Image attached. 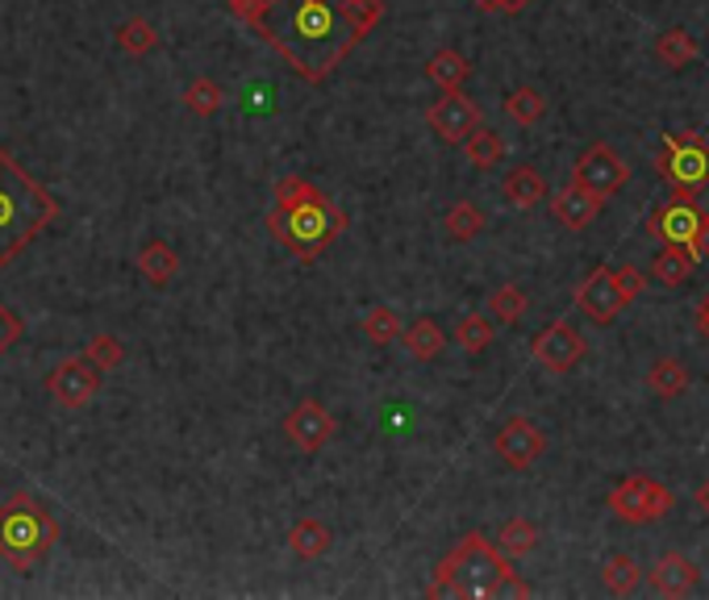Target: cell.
Segmentation results:
<instances>
[{
    "label": "cell",
    "mask_w": 709,
    "mask_h": 600,
    "mask_svg": "<svg viewBox=\"0 0 709 600\" xmlns=\"http://www.w3.org/2000/svg\"><path fill=\"white\" fill-rule=\"evenodd\" d=\"M485 209L476 205V201H455L450 205V213L443 217V230H447V238L450 242H472V238H480L485 234Z\"/></svg>",
    "instance_id": "obj_24"
},
{
    "label": "cell",
    "mask_w": 709,
    "mask_h": 600,
    "mask_svg": "<svg viewBox=\"0 0 709 600\" xmlns=\"http://www.w3.org/2000/svg\"><path fill=\"white\" fill-rule=\"evenodd\" d=\"M59 538V521L34 492H13L0 505V559L13 571H34Z\"/></svg>",
    "instance_id": "obj_5"
},
{
    "label": "cell",
    "mask_w": 709,
    "mask_h": 600,
    "mask_svg": "<svg viewBox=\"0 0 709 600\" xmlns=\"http://www.w3.org/2000/svg\"><path fill=\"white\" fill-rule=\"evenodd\" d=\"M493 446H497V455H502L514 471H526V467H535L538 455L547 450V438H543V429H538L530 417H509V421L497 429Z\"/></svg>",
    "instance_id": "obj_14"
},
{
    "label": "cell",
    "mask_w": 709,
    "mask_h": 600,
    "mask_svg": "<svg viewBox=\"0 0 709 600\" xmlns=\"http://www.w3.org/2000/svg\"><path fill=\"white\" fill-rule=\"evenodd\" d=\"M543 113H547V96L538 88H514L505 96V118L518 121V125H535V121H543Z\"/></svg>",
    "instance_id": "obj_31"
},
{
    "label": "cell",
    "mask_w": 709,
    "mask_h": 600,
    "mask_svg": "<svg viewBox=\"0 0 709 600\" xmlns=\"http://www.w3.org/2000/svg\"><path fill=\"white\" fill-rule=\"evenodd\" d=\"M692 272H697V255H692L689 246H664L656 263H651V275H656L659 284H668V288H680Z\"/></svg>",
    "instance_id": "obj_25"
},
{
    "label": "cell",
    "mask_w": 709,
    "mask_h": 600,
    "mask_svg": "<svg viewBox=\"0 0 709 600\" xmlns=\"http://www.w3.org/2000/svg\"><path fill=\"white\" fill-rule=\"evenodd\" d=\"M614 275H618V288H622L626 305H630V301H639L642 288H647V275H642L639 267H630V263H626V267H618Z\"/></svg>",
    "instance_id": "obj_39"
},
{
    "label": "cell",
    "mask_w": 709,
    "mask_h": 600,
    "mask_svg": "<svg viewBox=\"0 0 709 600\" xmlns=\"http://www.w3.org/2000/svg\"><path fill=\"white\" fill-rule=\"evenodd\" d=\"M647 388L659 396H680L689 388V367L672 355H664V359L651 363V372H647Z\"/></svg>",
    "instance_id": "obj_28"
},
{
    "label": "cell",
    "mask_w": 709,
    "mask_h": 600,
    "mask_svg": "<svg viewBox=\"0 0 709 600\" xmlns=\"http://www.w3.org/2000/svg\"><path fill=\"white\" fill-rule=\"evenodd\" d=\"M689 251H692L697 258H706V255H709V213L701 217V225H697V238H692Z\"/></svg>",
    "instance_id": "obj_42"
},
{
    "label": "cell",
    "mask_w": 709,
    "mask_h": 600,
    "mask_svg": "<svg viewBox=\"0 0 709 600\" xmlns=\"http://www.w3.org/2000/svg\"><path fill=\"white\" fill-rule=\"evenodd\" d=\"M530 4H535V0H502L497 13H521V9H530Z\"/></svg>",
    "instance_id": "obj_44"
},
{
    "label": "cell",
    "mask_w": 709,
    "mask_h": 600,
    "mask_svg": "<svg viewBox=\"0 0 709 600\" xmlns=\"http://www.w3.org/2000/svg\"><path fill=\"white\" fill-rule=\"evenodd\" d=\"M509 576H514L509 555H502L493 542H485V533H464L459 547L434 567V580L431 588H426V597L485 600V597H497Z\"/></svg>",
    "instance_id": "obj_4"
},
{
    "label": "cell",
    "mask_w": 709,
    "mask_h": 600,
    "mask_svg": "<svg viewBox=\"0 0 709 600\" xmlns=\"http://www.w3.org/2000/svg\"><path fill=\"white\" fill-rule=\"evenodd\" d=\"M538 538H543V530H538L530 517H514V521H505L502 533H497V550L509 555V559H521V555H530V550L538 547Z\"/></svg>",
    "instance_id": "obj_26"
},
{
    "label": "cell",
    "mask_w": 709,
    "mask_h": 600,
    "mask_svg": "<svg viewBox=\"0 0 709 600\" xmlns=\"http://www.w3.org/2000/svg\"><path fill=\"white\" fill-rule=\"evenodd\" d=\"M530 350H535V359L543 363L547 372H559V376H564V372H571V367L588 355V343L571 322H551L547 329L535 334Z\"/></svg>",
    "instance_id": "obj_11"
},
{
    "label": "cell",
    "mask_w": 709,
    "mask_h": 600,
    "mask_svg": "<svg viewBox=\"0 0 709 600\" xmlns=\"http://www.w3.org/2000/svg\"><path fill=\"white\" fill-rule=\"evenodd\" d=\"M467 75H472V63L459 51H450V47L447 51H434L426 59V80L438 84L443 92H459L467 84Z\"/></svg>",
    "instance_id": "obj_21"
},
{
    "label": "cell",
    "mask_w": 709,
    "mask_h": 600,
    "mask_svg": "<svg viewBox=\"0 0 709 600\" xmlns=\"http://www.w3.org/2000/svg\"><path fill=\"white\" fill-rule=\"evenodd\" d=\"M334 547V530H330L326 521H317V517H301L293 530H288V550H293L296 559H322L326 550Z\"/></svg>",
    "instance_id": "obj_19"
},
{
    "label": "cell",
    "mask_w": 709,
    "mask_h": 600,
    "mask_svg": "<svg viewBox=\"0 0 709 600\" xmlns=\"http://www.w3.org/2000/svg\"><path fill=\"white\" fill-rule=\"evenodd\" d=\"M505 201L514 209H535L543 196H547V184H543V175L530 167V163H521V167H514V172L505 175Z\"/></svg>",
    "instance_id": "obj_22"
},
{
    "label": "cell",
    "mask_w": 709,
    "mask_h": 600,
    "mask_svg": "<svg viewBox=\"0 0 709 600\" xmlns=\"http://www.w3.org/2000/svg\"><path fill=\"white\" fill-rule=\"evenodd\" d=\"M697 505H701V513L709 517V480H701V488H697Z\"/></svg>",
    "instance_id": "obj_45"
},
{
    "label": "cell",
    "mask_w": 709,
    "mask_h": 600,
    "mask_svg": "<svg viewBox=\"0 0 709 600\" xmlns=\"http://www.w3.org/2000/svg\"><path fill=\"white\" fill-rule=\"evenodd\" d=\"M697 329H701V338L709 343V292L701 296V305H697Z\"/></svg>",
    "instance_id": "obj_43"
},
{
    "label": "cell",
    "mask_w": 709,
    "mask_h": 600,
    "mask_svg": "<svg viewBox=\"0 0 709 600\" xmlns=\"http://www.w3.org/2000/svg\"><path fill=\"white\" fill-rule=\"evenodd\" d=\"M97 388H101V372H97L84 355H80V359L54 363L51 376H47V393H51V400L63 405V409H84L88 400L97 396Z\"/></svg>",
    "instance_id": "obj_10"
},
{
    "label": "cell",
    "mask_w": 709,
    "mask_h": 600,
    "mask_svg": "<svg viewBox=\"0 0 709 600\" xmlns=\"http://www.w3.org/2000/svg\"><path fill=\"white\" fill-rule=\"evenodd\" d=\"M672 488H664V484L656 480V476H642V471H635V476H626L614 492H609V513L622 517V521H630V526H647V521H659V517L672 513Z\"/></svg>",
    "instance_id": "obj_7"
},
{
    "label": "cell",
    "mask_w": 709,
    "mask_h": 600,
    "mask_svg": "<svg viewBox=\"0 0 709 600\" xmlns=\"http://www.w3.org/2000/svg\"><path fill=\"white\" fill-rule=\"evenodd\" d=\"M530 592H535V588H530V583H526L518 571H514V576L502 583V592H497V597H530Z\"/></svg>",
    "instance_id": "obj_40"
},
{
    "label": "cell",
    "mask_w": 709,
    "mask_h": 600,
    "mask_svg": "<svg viewBox=\"0 0 709 600\" xmlns=\"http://www.w3.org/2000/svg\"><path fill=\"white\" fill-rule=\"evenodd\" d=\"M84 359L97 367V372H118L125 363V346L118 334H92L84 346Z\"/></svg>",
    "instance_id": "obj_34"
},
{
    "label": "cell",
    "mask_w": 709,
    "mask_h": 600,
    "mask_svg": "<svg viewBox=\"0 0 709 600\" xmlns=\"http://www.w3.org/2000/svg\"><path fill=\"white\" fill-rule=\"evenodd\" d=\"M601 583H606V592H614V597H630V592L642 583L639 559H630V555H614V559L606 563V571H601Z\"/></svg>",
    "instance_id": "obj_30"
},
{
    "label": "cell",
    "mask_w": 709,
    "mask_h": 600,
    "mask_svg": "<svg viewBox=\"0 0 709 600\" xmlns=\"http://www.w3.org/2000/svg\"><path fill=\"white\" fill-rule=\"evenodd\" d=\"M472 4H476V9H485V13H497V4H502V0H472Z\"/></svg>",
    "instance_id": "obj_46"
},
{
    "label": "cell",
    "mask_w": 709,
    "mask_h": 600,
    "mask_svg": "<svg viewBox=\"0 0 709 600\" xmlns=\"http://www.w3.org/2000/svg\"><path fill=\"white\" fill-rule=\"evenodd\" d=\"M384 18V0H263L246 21L305 84H326Z\"/></svg>",
    "instance_id": "obj_1"
},
{
    "label": "cell",
    "mask_w": 709,
    "mask_h": 600,
    "mask_svg": "<svg viewBox=\"0 0 709 600\" xmlns=\"http://www.w3.org/2000/svg\"><path fill=\"white\" fill-rule=\"evenodd\" d=\"M426 125L434 130V138H443L447 146H459L476 125H480V104L459 92H443V101H434L426 109Z\"/></svg>",
    "instance_id": "obj_12"
},
{
    "label": "cell",
    "mask_w": 709,
    "mask_h": 600,
    "mask_svg": "<svg viewBox=\"0 0 709 600\" xmlns=\"http://www.w3.org/2000/svg\"><path fill=\"white\" fill-rule=\"evenodd\" d=\"M526 309H530V296H526L518 284H505V288H497L493 296H488V313H493L497 322H505V326L521 322Z\"/></svg>",
    "instance_id": "obj_35"
},
{
    "label": "cell",
    "mask_w": 709,
    "mask_h": 600,
    "mask_svg": "<svg viewBox=\"0 0 709 600\" xmlns=\"http://www.w3.org/2000/svg\"><path fill=\"white\" fill-rule=\"evenodd\" d=\"M346 225H351L346 209L334 205L326 192H313V196L293 201V205L267 209V230H272V238H276L293 258H301V263H317L334 242L343 238Z\"/></svg>",
    "instance_id": "obj_3"
},
{
    "label": "cell",
    "mask_w": 709,
    "mask_h": 600,
    "mask_svg": "<svg viewBox=\"0 0 709 600\" xmlns=\"http://www.w3.org/2000/svg\"><path fill=\"white\" fill-rule=\"evenodd\" d=\"M225 104V88L213 80V75H196L189 88H184V109L196 113V118H213V113H222Z\"/></svg>",
    "instance_id": "obj_27"
},
{
    "label": "cell",
    "mask_w": 709,
    "mask_h": 600,
    "mask_svg": "<svg viewBox=\"0 0 709 600\" xmlns=\"http://www.w3.org/2000/svg\"><path fill=\"white\" fill-rule=\"evenodd\" d=\"M118 47H122L125 54L142 59V54H151L159 47V30L146 18H130L118 26Z\"/></svg>",
    "instance_id": "obj_32"
},
{
    "label": "cell",
    "mask_w": 709,
    "mask_h": 600,
    "mask_svg": "<svg viewBox=\"0 0 709 600\" xmlns=\"http://www.w3.org/2000/svg\"><path fill=\"white\" fill-rule=\"evenodd\" d=\"M334 429H338V421H334L326 405L313 400V396L310 400H301V405H293L288 417H284V438H288L301 455H317L322 446H330Z\"/></svg>",
    "instance_id": "obj_9"
},
{
    "label": "cell",
    "mask_w": 709,
    "mask_h": 600,
    "mask_svg": "<svg viewBox=\"0 0 709 600\" xmlns=\"http://www.w3.org/2000/svg\"><path fill=\"white\" fill-rule=\"evenodd\" d=\"M659 175L676 189V196L692 201L697 189L709 184V142L697 130L664 134V155L656 159Z\"/></svg>",
    "instance_id": "obj_6"
},
{
    "label": "cell",
    "mask_w": 709,
    "mask_h": 600,
    "mask_svg": "<svg viewBox=\"0 0 709 600\" xmlns=\"http://www.w3.org/2000/svg\"><path fill=\"white\" fill-rule=\"evenodd\" d=\"M551 209H555V217L568 225V230H585V225H592L597 217H601L606 201H601L597 192H588L585 184H576V180H571L564 192H555Z\"/></svg>",
    "instance_id": "obj_16"
},
{
    "label": "cell",
    "mask_w": 709,
    "mask_h": 600,
    "mask_svg": "<svg viewBox=\"0 0 709 600\" xmlns=\"http://www.w3.org/2000/svg\"><path fill=\"white\" fill-rule=\"evenodd\" d=\"M576 309L585 313L588 322H597V326L618 322V313L626 309V296H622V288H618V275L609 272V267H592L585 284L576 288Z\"/></svg>",
    "instance_id": "obj_13"
},
{
    "label": "cell",
    "mask_w": 709,
    "mask_h": 600,
    "mask_svg": "<svg viewBox=\"0 0 709 600\" xmlns=\"http://www.w3.org/2000/svg\"><path fill=\"white\" fill-rule=\"evenodd\" d=\"M21 338H26V322L9 305H0V355H9Z\"/></svg>",
    "instance_id": "obj_38"
},
{
    "label": "cell",
    "mask_w": 709,
    "mask_h": 600,
    "mask_svg": "<svg viewBox=\"0 0 709 600\" xmlns=\"http://www.w3.org/2000/svg\"><path fill=\"white\" fill-rule=\"evenodd\" d=\"M697 54H701V47H697V38H692L689 30H664V34L656 38V59L668 63V68H685Z\"/></svg>",
    "instance_id": "obj_29"
},
{
    "label": "cell",
    "mask_w": 709,
    "mask_h": 600,
    "mask_svg": "<svg viewBox=\"0 0 709 600\" xmlns=\"http://www.w3.org/2000/svg\"><path fill=\"white\" fill-rule=\"evenodd\" d=\"M313 192H322V189L310 184L305 175H280L276 189H272V201H276V205H293V201H305V196H313Z\"/></svg>",
    "instance_id": "obj_37"
},
{
    "label": "cell",
    "mask_w": 709,
    "mask_h": 600,
    "mask_svg": "<svg viewBox=\"0 0 709 600\" xmlns=\"http://www.w3.org/2000/svg\"><path fill=\"white\" fill-rule=\"evenodd\" d=\"M222 4L230 9V13H234V18L251 21V18H255V9H260L263 0H222Z\"/></svg>",
    "instance_id": "obj_41"
},
{
    "label": "cell",
    "mask_w": 709,
    "mask_h": 600,
    "mask_svg": "<svg viewBox=\"0 0 709 600\" xmlns=\"http://www.w3.org/2000/svg\"><path fill=\"white\" fill-rule=\"evenodd\" d=\"M576 184H585L588 192H597L601 201H609L614 192H622L630 184V167L609 151L606 142H592L585 155L576 159Z\"/></svg>",
    "instance_id": "obj_8"
},
{
    "label": "cell",
    "mask_w": 709,
    "mask_h": 600,
    "mask_svg": "<svg viewBox=\"0 0 709 600\" xmlns=\"http://www.w3.org/2000/svg\"><path fill=\"white\" fill-rule=\"evenodd\" d=\"M59 201L21 167L9 146H0V272H9L34 238L59 222Z\"/></svg>",
    "instance_id": "obj_2"
},
{
    "label": "cell",
    "mask_w": 709,
    "mask_h": 600,
    "mask_svg": "<svg viewBox=\"0 0 709 600\" xmlns=\"http://www.w3.org/2000/svg\"><path fill=\"white\" fill-rule=\"evenodd\" d=\"M450 338L464 346L467 355H480V350H488V346H493L497 329H493V322H488L485 313H467L464 322L455 326V334H450Z\"/></svg>",
    "instance_id": "obj_33"
},
{
    "label": "cell",
    "mask_w": 709,
    "mask_h": 600,
    "mask_svg": "<svg viewBox=\"0 0 709 600\" xmlns=\"http://www.w3.org/2000/svg\"><path fill=\"white\" fill-rule=\"evenodd\" d=\"M464 151H467V163H472L476 172H493V167L505 159V138L497 134V130L476 125V130L464 138Z\"/></svg>",
    "instance_id": "obj_23"
},
{
    "label": "cell",
    "mask_w": 709,
    "mask_h": 600,
    "mask_svg": "<svg viewBox=\"0 0 709 600\" xmlns=\"http://www.w3.org/2000/svg\"><path fill=\"white\" fill-rule=\"evenodd\" d=\"M401 343H405V350L414 355V359L431 363L443 355V346H447V329L438 326L434 317H417L414 326L401 329Z\"/></svg>",
    "instance_id": "obj_20"
},
{
    "label": "cell",
    "mask_w": 709,
    "mask_h": 600,
    "mask_svg": "<svg viewBox=\"0 0 709 600\" xmlns=\"http://www.w3.org/2000/svg\"><path fill=\"white\" fill-rule=\"evenodd\" d=\"M134 267L142 272L146 284H155V288H168L175 275H180V255H175V246H168L163 238H151L139 246V255H134Z\"/></svg>",
    "instance_id": "obj_17"
},
{
    "label": "cell",
    "mask_w": 709,
    "mask_h": 600,
    "mask_svg": "<svg viewBox=\"0 0 709 600\" xmlns=\"http://www.w3.org/2000/svg\"><path fill=\"white\" fill-rule=\"evenodd\" d=\"M697 580H701V571H697V563L692 559H685V555H664L656 567H651V583H656L659 597H689L692 588H697Z\"/></svg>",
    "instance_id": "obj_18"
},
{
    "label": "cell",
    "mask_w": 709,
    "mask_h": 600,
    "mask_svg": "<svg viewBox=\"0 0 709 600\" xmlns=\"http://www.w3.org/2000/svg\"><path fill=\"white\" fill-rule=\"evenodd\" d=\"M701 217H706V213L697 209V201L672 196V205L656 209L647 225H651V234H656V238H664V246H692Z\"/></svg>",
    "instance_id": "obj_15"
},
{
    "label": "cell",
    "mask_w": 709,
    "mask_h": 600,
    "mask_svg": "<svg viewBox=\"0 0 709 600\" xmlns=\"http://www.w3.org/2000/svg\"><path fill=\"white\" fill-rule=\"evenodd\" d=\"M364 338L372 346H393L401 338V317L397 309H388V305H376V309H367L364 317Z\"/></svg>",
    "instance_id": "obj_36"
}]
</instances>
